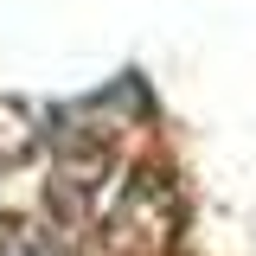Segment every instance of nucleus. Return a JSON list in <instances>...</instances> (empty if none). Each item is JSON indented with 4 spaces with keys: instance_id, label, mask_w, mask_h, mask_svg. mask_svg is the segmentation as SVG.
Wrapping results in <instances>:
<instances>
[{
    "instance_id": "1",
    "label": "nucleus",
    "mask_w": 256,
    "mask_h": 256,
    "mask_svg": "<svg viewBox=\"0 0 256 256\" xmlns=\"http://www.w3.org/2000/svg\"><path fill=\"white\" fill-rule=\"evenodd\" d=\"M173 230H180V192L166 186L160 173L134 180L122 212H116V250H160Z\"/></svg>"
},
{
    "instance_id": "3",
    "label": "nucleus",
    "mask_w": 256,
    "mask_h": 256,
    "mask_svg": "<svg viewBox=\"0 0 256 256\" xmlns=\"http://www.w3.org/2000/svg\"><path fill=\"white\" fill-rule=\"evenodd\" d=\"M0 256H38V230L26 218H0Z\"/></svg>"
},
{
    "instance_id": "2",
    "label": "nucleus",
    "mask_w": 256,
    "mask_h": 256,
    "mask_svg": "<svg viewBox=\"0 0 256 256\" xmlns=\"http://www.w3.org/2000/svg\"><path fill=\"white\" fill-rule=\"evenodd\" d=\"M32 154V122L20 102H0V166H20Z\"/></svg>"
}]
</instances>
